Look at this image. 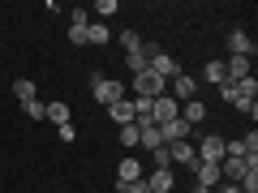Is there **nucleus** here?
Masks as SVG:
<instances>
[{"instance_id":"f257e3e1","label":"nucleus","mask_w":258,"mask_h":193,"mask_svg":"<svg viewBox=\"0 0 258 193\" xmlns=\"http://www.w3.org/2000/svg\"><path fill=\"white\" fill-rule=\"evenodd\" d=\"M142 52H147V69H151V73H155V77H164V82H172V77L181 73V64H176L172 56L164 52V47L147 43V47H142Z\"/></svg>"},{"instance_id":"f03ea898","label":"nucleus","mask_w":258,"mask_h":193,"mask_svg":"<svg viewBox=\"0 0 258 193\" xmlns=\"http://www.w3.org/2000/svg\"><path fill=\"white\" fill-rule=\"evenodd\" d=\"M125 86L134 90V99H159V94H168V82H164V77H155L151 69H147V73H134Z\"/></svg>"},{"instance_id":"7ed1b4c3","label":"nucleus","mask_w":258,"mask_h":193,"mask_svg":"<svg viewBox=\"0 0 258 193\" xmlns=\"http://www.w3.org/2000/svg\"><path fill=\"white\" fill-rule=\"evenodd\" d=\"M91 94H95V103L112 108V103H120V99H125V82H112V77L95 73V77H91Z\"/></svg>"},{"instance_id":"20e7f679","label":"nucleus","mask_w":258,"mask_h":193,"mask_svg":"<svg viewBox=\"0 0 258 193\" xmlns=\"http://www.w3.org/2000/svg\"><path fill=\"white\" fill-rule=\"evenodd\" d=\"M181 116V103L172 99V94H159V99H151V125H168V120Z\"/></svg>"},{"instance_id":"39448f33","label":"nucleus","mask_w":258,"mask_h":193,"mask_svg":"<svg viewBox=\"0 0 258 193\" xmlns=\"http://www.w3.org/2000/svg\"><path fill=\"white\" fill-rule=\"evenodd\" d=\"M168 94H172L176 103H189V99H198V82H194V77H185V73H176L172 82H168Z\"/></svg>"},{"instance_id":"423d86ee","label":"nucleus","mask_w":258,"mask_h":193,"mask_svg":"<svg viewBox=\"0 0 258 193\" xmlns=\"http://www.w3.org/2000/svg\"><path fill=\"white\" fill-rule=\"evenodd\" d=\"M198 163H215V167H220L224 163V138H215V133H211V138L198 142Z\"/></svg>"},{"instance_id":"0eeeda50","label":"nucleus","mask_w":258,"mask_h":193,"mask_svg":"<svg viewBox=\"0 0 258 193\" xmlns=\"http://www.w3.org/2000/svg\"><path fill=\"white\" fill-rule=\"evenodd\" d=\"M142 180H147V189H151V193H172V189H176L172 167H155V172H151V176H142Z\"/></svg>"},{"instance_id":"6e6552de","label":"nucleus","mask_w":258,"mask_h":193,"mask_svg":"<svg viewBox=\"0 0 258 193\" xmlns=\"http://www.w3.org/2000/svg\"><path fill=\"white\" fill-rule=\"evenodd\" d=\"M159 129V138H164V146H172V142H189V125H185L181 116L168 120V125H155Z\"/></svg>"},{"instance_id":"1a4fd4ad","label":"nucleus","mask_w":258,"mask_h":193,"mask_svg":"<svg viewBox=\"0 0 258 193\" xmlns=\"http://www.w3.org/2000/svg\"><path fill=\"white\" fill-rule=\"evenodd\" d=\"M142 176H147V172H142V163H138L134 155H129V159H120V163H116V189H120V184L142 180Z\"/></svg>"},{"instance_id":"9d476101","label":"nucleus","mask_w":258,"mask_h":193,"mask_svg":"<svg viewBox=\"0 0 258 193\" xmlns=\"http://www.w3.org/2000/svg\"><path fill=\"white\" fill-rule=\"evenodd\" d=\"M254 39L245 35V30H228V56H249V60H254Z\"/></svg>"},{"instance_id":"9b49d317","label":"nucleus","mask_w":258,"mask_h":193,"mask_svg":"<svg viewBox=\"0 0 258 193\" xmlns=\"http://www.w3.org/2000/svg\"><path fill=\"white\" fill-rule=\"evenodd\" d=\"M168 155H172V163H181V167H198V150L189 146V142H172V146H168Z\"/></svg>"},{"instance_id":"f8f14e48","label":"nucleus","mask_w":258,"mask_h":193,"mask_svg":"<svg viewBox=\"0 0 258 193\" xmlns=\"http://www.w3.org/2000/svg\"><path fill=\"white\" fill-rule=\"evenodd\" d=\"M91 13H86V9H74V22H69V43H78V47H82L86 43V26H91Z\"/></svg>"},{"instance_id":"ddd939ff","label":"nucleus","mask_w":258,"mask_h":193,"mask_svg":"<svg viewBox=\"0 0 258 193\" xmlns=\"http://www.w3.org/2000/svg\"><path fill=\"white\" fill-rule=\"evenodd\" d=\"M43 120H52V125L60 129V125H69V120H74V112H69V103H64V99H52V103L43 108Z\"/></svg>"},{"instance_id":"4468645a","label":"nucleus","mask_w":258,"mask_h":193,"mask_svg":"<svg viewBox=\"0 0 258 193\" xmlns=\"http://www.w3.org/2000/svg\"><path fill=\"white\" fill-rule=\"evenodd\" d=\"M108 116H112V125H116V129L134 125V99H120V103H112V108H108Z\"/></svg>"},{"instance_id":"2eb2a0df","label":"nucleus","mask_w":258,"mask_h":193,"mask_svg":"<svg viewBox=\"0 0 258 193\" xmlns=\"http://www.w3.org/2000/svg\"><path fill=\"white\" fill-rule=\"evenodd\" d=\"M224 69H228V82L254 77V73H249V56H228V60H224Z\"/></svg>"},{"instance_id":"dca6fc26","label":"nucleus","mask_w":258,"mask_h":193,"mask_svg":"<svg viewBox=\"0 0 258 193\" xmlns=\"http://www.w3.org/2000/svg\"><path fill=\"white\" fill-rule=\"evenodd\" d=\"M181 120H185V125H203V120H207V103L203 99H189V103H185V112H181Z\"/></svg>"},{"instance_id":"f3484780","label":"nucleus","mask_w":258,"mask_h":193,"mask_svg":"<svg viewBox=\"0 0 258 193\" xmlns=\"http://www.w3.org/2000/svg\"><path fill=\"white\" fill-rule=\"evenodd\" d=\"M203 82H211V86H224V82H228V69H224V60H207Z\"/></svg>"},{"instance_id":"a211bd4d","label":"nucleus","mask_w":258,"mask_h":193,"mask_svg":"<svg viewBox=\"0 0 258 193\" xmlns=\"http://www.w3.org/2000/svg\"><path fill=\"white\" fill-rule=\"evenodd\" d=\"M108 39H112V30L103 26V22H91V26H86V43H91V47H103Z\"/></svg>"},{"instance_id":"6ab92c4d","label":"nucleus","mask_w":258,"mask_h":193,"mask_svg":"<svg viewBox=\"0 0 258 193\" xmlns=\"http://www.w3.org/2000/svg\"><path fill=\"white\" fill-rule=\"evenodd\" d=\"M116 43L125 47V56H129V52H142V35H138V30H129V26L116 35Z\"/></svg>"},{"instance_id":"aec40b11","label":"nucleus","mask_w":258,"mask_h":193,"mask_svg":"<svg viewBox=\"0 0 258 193\" xmlns=\"http://www.w3.org/2000/svg\"><path fill=\"white\" fill-rule=\"evenodd\" d=\"M125 69H129V77H134V73H147V52H129L125 56Z\"/></svg>"},{"instance_id":"412c9836","label":"nucleus","mask_w":258,"mask_h":193,"mask_svg":"<svg viewBox=\"0 0 258 193\" xmlns=\"http://www.w3.org/2000/svg\"><path fill=\"white\" fill-rule=\"evenodd\" d=\"M13 94H18V103L35 99V82H30V77H18V82H13Z\"/></svg>"},{"instance_id":"4be33fe9","label":"nucleus","mask_w":258,"mask_h":193,"mask_svg":"<svg viewBox=\"0 0 258 193\" xmlns=\"http://www.w3.org/2000/svg\"><path fill=\"white\" fill-rule=\"evenodd\" d=\"M112 13H120V5H116V0H95L91 18H112Z\"/></svg>"},{"instance_id":"5701e85b","label":"nucleus","mask_w":258,"mask_h":193,"mask_svg":"<svg viewBox=\"0 0 258 193\" xmlns=\"http://www.w3.org/2000/svg\"><path fill=\"white\" fill-rule=\"evenodd\" d=\"M232 86H237L241 99H258V82H254V77H241V82H232Z\"/></svg>"},{"instance_id":"b1692460","label":"nucleus","mask_w":258,"mask_h":193,"mask_svg":"<svg viewBox=\"0 0 258 193\" xmlns=\"http://www.w3.org/2000/svg\"><path fill=\"white\" fill-rule=\"evenodd\" d=\"M43 108H47V103H39V99H26V103H22V112H26L30 120H43Z\"/></svg>"},{"instance_id":"393cba45","label":"nucleus","mask_w":258,"mask_h":193,"mask_svg":"<svg viewBox=\"0 0 258 193\" xmlns=\"http://www.w3.org/2000/svg\"><path fill=\"white\" fill-rule=\"evenodd\" d=\"M151 163H155V167H172V155H168V146L151 150Z\"/></svg>"},{"instance_id":"a878e982","label":"nucleus","mask_w":258,"mask_h":193,"mask_svg":"<svg viewBox=\"0 0 258 193\" xmlns=\"http://www.w3.org/2000/svg\"><path fill=\"white\" fill-rule=\"evenodd\" d=\"M237 184H241V193H258V172H245Z\"/></svg>"},{"instance_id":"bb28decb","label":"nucleus","mask_w":258,"mask_h":193,"mask_svg":"<svg viewBox=\"0 0 258 193\" xmlns=\"http://www.w3.org/2000/svg\"><path fill=\"white\" fill-rule=\"evenodd\" d=\"M120 146H138V129H134V125L120 129Z\"/></svg>"},{"instance_id":"cd10ccee","label":"nucleus","mask_w":258,"mask_h":193,"mask_svg":"<svg viewBox=\"0 0 258 193\" xmlns=\"http://www.w3.org/2000/svg\"><path fill=\"white\" fill-rule=\"evenodd\" d=\"M56 133H60V142H74V138H78V129H74V120H69V125H60V129H56Z\"/></svg>"},{"instance_id":"c85d7f7f","label":"nucleus","mask_w":258,"mask_h":193,"mask_svg":"<svg viewBox=\"0 0 258 193\" xmlns=\"http://www.w3.org/2000/svg\"><path fill=\"white\" fill-rule=\"evenodd\" d=\"M220 99H224V103H232V99H237V86L224 82V86H220Z\"/></svg>"},{"instance_id":"c756f323","label":"nucleus","mask_w":258,"mask_h":193,"mask_svg":"<svg viewBox=\"0 0 258 193\" xmlns=\"http://www.w3.org/2000/svg\"><path fill=\"white\" fill-rule=\"evenodd\" d=\"M120 193H151L147 180H134V184H120Z\"/></svg>"},{"instance_id":"7c9ffc66","label":"nucleus","mask_w":258,"mask_h":193,"mask_svg":"<svg viewBox=\"0 0 258 193\" xmlns=\"http://www.w3.org/2000/svg\"><path fill=\"white\" fill-rule=\"evenodd\" d=\"M220 193H241V184H215Z\"/></svg>"}]
</instances>
